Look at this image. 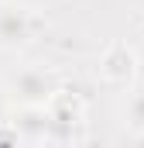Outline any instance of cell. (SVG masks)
Returning a JSON list of instances; mask_svg holds the SVG:
<instances>
[{"label":"cell","mask_w":144,"mask_h":148,"mask_svg":"<svg viewBox=\"0 0 144 148\" xmlns=\"http://www.w3.org/2000/svg\"><path fill=\"white\" fill-rule=\"evenodd\" d=\"M45 110H48V141H58V145H65V141H75V127L86 121V103L69 93V90H55L52 93V100L45 103Z\"/></svg>","instance_id":"7a4b0ae2"},{"label":"cell","mask_w":144,"mask_h":148,"mask_svg":"<svg viewBox=\"0 0 144 148\" xmlns=\"http://www.w3.org/2000/svg\"><path fill=\"white\" fill-rule=\"evenodd\" d=\"M35 35V21L24 7L3 3L0 7V48H21Z\"/></svg>","instance_id":"277c9868"},{"label":"cell","mask_w":144,"mask_h":148,"mask_svg":"<svg viewBox=\"0 0 144 148\" xmlns=\"http://www.w3.org/2000/svg\"><path fill=\"white\" fill-rule=\"evenodd\" d=\"M14 131L21 141H48V110L45 107H17Z\"/></svg>","instance_id":"5b68a950"},{"label":"cell","mask_w":144,"mask_h":148,"mask_svg":"<svg viewBox=\"0 0 144 148\" xmlns=\"http://www.w3.org/2000/svg\"><path fill=\"white\" fill-rule=\"evenodd\" d=\"M55 90H58V73L41 69V66H28V69L14 73L7 83V97L17 107H45Z\"/></svg>","instance_id":"6da1fadb"},{"label":"cell","mask_w":144,"mask_h":148,"mask_svg":"<svg viewBox=\"0 0 144 148\" xmlns=\"http://www.w3.org/2000/svg\"><path fill=\"white\" fill-rule=\"evenodd\" d=\"M96 76L103 83H110V86H130L134 76H137V52L127 41H113L107 52L100 55Z\"/></svg>","instance_id":"3957f363"},{"label":"cell","mask_w":144,"mask_h":148,"mask_svg":"<svg viewBox=\"0 0 144 148\" xmlns=\"http://www.w3.org/2000/svg\"><path fill=\"white\" fill-rule=\"evenodd\" d=\"M127 124L134 131H144V86L127 100Z\"/></svg>","instance_id":"8992f818"}]
</instances>
